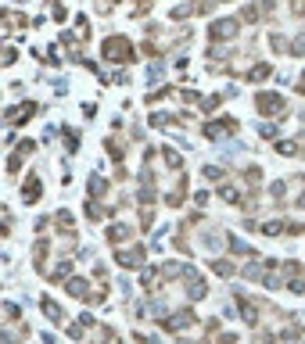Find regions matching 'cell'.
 <instances>
[{"instance_id":"1","label":"cell","mask_w":305,"mask_h":344,"mask_svg":"<svg viewBox=\"0 0 305 344\" xmlns=\"http://www.w3.org/2000/svg\"><path fill=\"white\" fill-rule=\"evenodd\" d=\"M104 54H108V61H129V43L126 40H108Z\"/></svg>"},{"instance_id":"2","label":"cell","mask_w":305,"mask_h":344,"mask_svg":"<svg viewBox=\"0 0 305 344\" xmlns=\"http://www.w3.org/2000/svg\"><path fill=\"white\" fill-rule=\"evenodd\" d=\"M25 198H29V201L40 198V183H36V179H29V183H25Z\"/></svg>"}]
</instances>
